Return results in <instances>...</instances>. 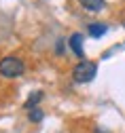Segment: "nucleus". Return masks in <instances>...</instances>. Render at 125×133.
Returning <instances> with one entry per match:
<instances>
[{"label": "nucleus", "mask_w": 125, "mask_h": 133, "mask_svg": "<svg viewBox=\"0 0 125 133\" xmlns=\"http://www.w3.org/2000/svg\"><path fill=\"white\" fill-rule=\"evenodd\" d=\"M96 74H98V63L96 61H81L72 70L74 82H91L96 78Z\"/></svg>", "instance_id": "nucleus-1"}, {"label": "nucleus", "mask_w": 125, "mask_h": 133, "mask_svg": "<svg viewBox=\"0 0 125 133\" xmlns=\"http://www.w3.org/2000/svg\"><path fill=\"white\" fill-rule=\"evenodd\" d=\"M26 72V65L19 57H2L0 59V74L7 76V78H15V76H21Z\"/></svg>", "instance_id": "nucleus-2"}, {"label": "nucleus", "mask_w": 125, "mask_h": 133, "mask_svg": "<svg viewBox=\"0 0 125 133\" xmlns=\"http://www.w3.org/2000/svg\"><path fill=\"white\" fill-rule=\"evenodd\" d=\"M87 32H89L91 38H100V36H104L106 32H108V25H106V23H89Z\"/></svg>", "instance_id": "nucleus-3"}, {"label": "nucleus", "mask_w": 125, "mask_h": 133, "mask_svg": "<svg viewBox=\"0 0 125 133\" xmlns=\"http://www.w3.org/2000/svg\"><path fill=\"white\" fill-rule=\"evenodd\" d=\"M70 46H72V53L76 57H83V34H72L70 36Z\"/></svg>", "instance_id": "nucleus-4"}, {"label": "nucleus", "mask_w": 125, "mask_h": 133, "mask_svg": "<svg viewBox=\"0 0 125 133\" xmlns=\"http://www.w3.org/2000/svg\"><path fill=\"white\" fill-rule=\"evenodd\" d=\"M79 2H81L83 9H87V11H100V9L106 6L104 0H79Z\"/></svg>", "instance_id": "nucleus-5"}, {"label": "nucleus", "mask_w": 125, "mask_h": 133, "mask_svg": "<svg viewBox=\"0 0 125 133\" xmlns=\"http://www.w3.org/2000/svg\"><path fill=\"white\" fill-rule=\"evenodd\" d=\"M40 99H43V91H34V93H30V97L26 99V104H23V106H26L28 110H32L34 106L40 102Z\"/></svg>", "instance_id": "nucleus-6"}, {"label": "nucleus", "mask_w": 125, "mask_h": 133, "mask_svg": "<svg viewBox=\"0 0 125 133\" xmlns=\"http://www.w3.org/2000/svg\"><path fill=\"white\" fill-rule=\"evenodd\" d=\"M30 121H32V123H40V121H43V110L32 108V110H30Z\"/></svg>", "instance_id": "nucleus-7"}, {"label": "nucleus", "mask_w": 125, "mask_h": 133, "mask_svg": "<svg viewBox=\"0 0 125 133\" xmlns=\"http://www.w3.org/2000/svg\"><path fill=\"white\" fill-rule=\"evenodd\" d=\"M93 133H110V131H108V129H100V127H98V129H96Z\"/></svg>", "instance_id": "nucleus-8"}]
</instances>
